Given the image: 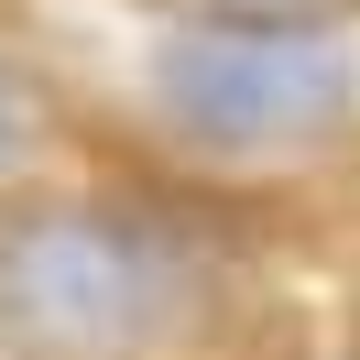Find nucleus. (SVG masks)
Masks as SVG:
<instances>
[{
	"mask_svg": "<svg viewBox=\"0 0 360 360\" xmlns=\"http://www.w3.org/2000/svg\"><path fill=\"white\" fill-rule=\"evenodd\" d=\"M22 164V98H11V77H0V175Z\"/></svg>",
	"mask_w": 360,
	"mask_h": 360,
	"instance_id": "nucleus-3",
	"label": "nucleus"
},
{
	"mask_svg": "<svg viewBox=\"0 0 360 360\" xmlns=\"http://www.w3.org/2000/svg\"><path fill=\"white\" fill-rule=\"evenodd\" d=\"M360 77L328 22H284V11H207V22L153 44V110L207 153H284V142H328L349 120Z\"/></svg>",
	"mask_w": 360,
	"mask_h": 360,
	"instance_id": "nucleus-1",
	"label": "nucleus"
},
{
	"mask_svg": "<svg viewBox=\"0 0 360 360\" xmlns=\"http://www.w3.org/2000/svg\"><path fill=\"white\" fill-rule=\"evenodd\" d=\"M219 11H284V22H306L316 0H219Z\"/></svg>",
	"mask_w": 360,
	"mask_h": 360,
	"instance_id": "nucleus-4",
	"label": "nucleus"
},
{
	"mask_svg": "<svg viewBox=\"0 0 360 360\" xmlns=\"http://www.w3.org/2000/svg\"><path fill=\"white\" fill-rule=\"evenodd\" d=\"M164 316V251L98 207H33L0 229V328L55 360H110Z\"/></svg>",
	"mask_w": 360,
	"mask_h": 360,
	"instance_id": "nucleus-2",
	"label": "nucleus"
}]
</instances>
